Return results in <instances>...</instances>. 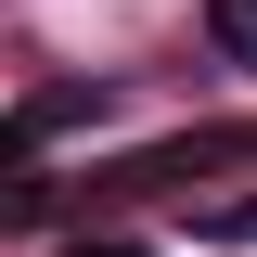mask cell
<instances>
[{"mask_svg": "<svg viewBox=\"0 0 257 257\" xmlns=\"http://www.w3.org/2000/svg\"><path fill=\"white\" fill-rule=\"evenodd\" d=\"M90 116H116V90H103V77H52V90H26L13 116H0V231L52 219V180H39L26 155H52L64 128H90Z\"/></svg>", "mask_w": 257, "mask_h": 257, "instance_id": "6da1fadb", "label": "cell"}, {"mask_svg": "<svg viewBox=\"0 0 257 257\" xmlns=\"http://www.w3.org/2000/svg\"><path fill=\"white\" fill-rule=\"evenodd\" d=\"M257 155V128H193V142H155V155H116L90 167V180H64V193H90V206H116V193H193V180H219V167Z\"/></svg>", "mask_w": 257, "mask_h": 257, "instance_id": "7a4b0ae2", "label": "cell"}, {"mask_svg": "<svg viewBox=\"0 0 257 257\" xmlns=\"http://www.w3.org/2000/svg\"><path fill=\"white\" fill-rule=\"evenodd\" d=\"M206 52L257 77V0H206Z\"/></svg>", "mask_w": 257, "mask_h": 257, "instance_id": "3957f363", "label": "cell"}, {"mask_svg": "<svg viewBox=\"0 0 257 257\" xmlns=\"http://www.w3.org/2000/svg\"><path fill=\"white\" fill-rule=\"evenodd\" d=\"M206 244H257V193L244 206H206Z\"/></svg>", "mask_w": 257, "mask_h": 257, "instance_id": "277c9868", "label": "cell"}, {"mask_svg": "<svg viewBox=\"0 0 257 257\" xmlns=\"http://www.w3.org/2000/svg\"><path fill=\"white\" fill-rule=\"evenodd\" d=\"M64 257H142V244H116V231H90V244H64Z\"/></svg>", "mask_w": 257, "mask_h": 257, "instance_id": "5b68a950", "label": "cell"}]
</instances>
